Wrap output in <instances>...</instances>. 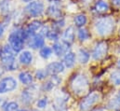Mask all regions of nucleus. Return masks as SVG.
Wrapping results in <instances>:
<instances>
[{
	"label": "nucleus",
	"instance_id": "nucleus-1",
	"mask_svg": "<svg viewBox=\"0 0 120 111\" xmlns=\"http://www.w3.org/2000/svg\"><path fill=\"white\" fill-rule=\"evenodd\" d=\"M28 37L26 30H17L12 32L8 36L9 46L12 48L14 52H20L23 49L24 40Z\"/></svg>",
	"mask_w": 120,
	"mask_h": 111
},
{
	"label": "nucleus",
	"instance_id": "nucleus-2",
	"mask_svg": "<svg viewBox=\"0 0 120 111\" xmlns=\"http://www.w3.org/2000/svg\"><path fill=\"white\" fill-rule=\"evenodd\" d=\"M0 59L7 70H15L17 65L15 64L14 51L9 45H5L0 52Z\"/></svg>",
	"mask_w": 120,
	"mask_h": 111
},
{
	"label": "nucleus",
	"instance_id": "nucleus-3",
	"mask_svg": "<svg viewBox=\"0 0 120 111\" xmlns=\"http://www.w3.org/2000/svg\"><path fill=\"white\" fill-rule=\"evenodd\" d=\"M115 28V21L111 17H104L98 20L95 24V29L97 34L100 36H108L110 35Z\"/></svg>",
	"mask_w": 120,
	"mask_h": 111
},
{
	"label": "nucleus",
	"instance_id": "nucleus-4",
	"mask_svg": "<svg viewBox=\"0 0 120 111\" xmlns=\"http://www.w3.org/2000/svg\"><path fill=\"white\" fill-rule=\"evenodd\" d=\"M72 91L76 95H83L89 90V80L85 75H76L71 82Z\"/></svg>",
	"mask_w": 120,
	"mask_h": 111
},
{
	"label": "nucleus",
	"instance_id": "nucleus-5",
	"mask_svg": "<svg viewBox=\"0 0 120 111\" xmlns=\"http://www.w3.org/2000/svg\"><path fill=\"white\" fill-rule=\"evenodd\" d=\"M101 99V94L97 91H93L86 96L80 103L79 108L81 111H88L91 107H93L96 103H98Z\"/></svg>",
	"mask_w": 120,
	"mask_h": 111
},
{
	"label": "nucleus",
	"instance_id": "nucleus-6",
	"mask_svg": "<svg viewBox=\"0 0 120 111\" xmlns=\"http://www.w3.org/2000/svg\"><path fill=\"white\" fill-rule=\"evenodd\" d=\"M17 88V80L12 77H6L0 80V93H7Z\"/></svg>",
	"mask_w": 120,
	"mask_h": 111
},
{
	"label": "nucleus",
	"instance_id": "nucleus-7",
	"mask_svg": "<svg viewBox=\"0 0 120 111\" xmlns=\"http://www.w3.org/2000/svg\"><path fill=\"white\" fill-rule=\"evenodd\" d=\"M108 45L105 41H101L96 44L93 52H92V58L94 60H101L107 53Z\"/></svg>",
	"mask_w": 120,
	"mask_h": 111
},
{
	"label": "nucleus",
	"instance_id": "nucleus-8",
	"mask_svg": "<svg viewBox=\"0 0 120 111\" xmlns=\"http://www.w3.org/2000/svg\"><path fill=\"white\" fill-rule=\"evenodd\" d=\"M26 11L30 14L31 16L37 17V16L41 15L42 12L44 11V5L41 2H38V1L31 2L30 4L26 7Z\"/></svg>",
	"mask_w": 120,
	"mask_h": 111
},
{
	"label": "nucleus",
	"instance_id": "nucleus-9",
	"mask_svg": "<svg viewBox=\"0 0 120 111\" xmlns=\"http://www.w3.org/2000/svg\"><path fill=\"white\" fill-rule=\"evenodd\" d=\"M64 64L63 63H60V62H53V63H50L49 64H48L47 66V71L49 73V75H57V74H60L61 72L64 71Z\"/></svg>",
	"mask_w": 120,
	"mask_h": 111
},
{
	"label": "nucleus",
	"instance_id": "nucleus-10",
	"mask_svg": "<svg viewBox=\"0 0 120 111\" xmlns=\"http://www.w3.org/2000/svg\"><path fill=\"white\" fill-rule=\"evenodd\" d=\"M70 49V44L62 41V42H56L53 45V52L57 56H62L63 54H66Z\"/></svg>",
	"mask_w": 120,
	"mask_h": 111
},
{
	"label": "nucleus",
	"instance_id": "nucleus-11",
	"mask_svg": "<svg viewBox=\"0 0 120 111\" xmlns=\"http://www.w3.org/2000/svg\"><path fill=\"white\" fill-rule=\"evenodd\" d=\"M45 45V39L44 36H41L40 34H35L34 36H32L30 42V46L34 49H42Z\"/></svg>",
	"mask_w": 120,
	"mask_h": 111
},
{
	"label": "nucleus",
	"instance_id": "nucleus-12",
	"mask_svg": "<svg viewBox=\"0 0 120 111\" xmlns=\"http://www.w3.org/2000/svg\"><path fill=\"white\" fill-rule=\"evenodd\" d=\"M19 79H20V81L23 85H26V86L31 85V84L33 83V81H34V78H33L32 74L29 73V72H27V71L21 72L19 74Z\"/></svg>",
	"mask_w": 120,
	"mask_h": 111
},
{
	"label": "nucleus",
	"instance_id": "nucleus-13",
	"mask_svg": "<svg viewBox=\"0 0 120 111\" xmlns=\"http://www.w3.org/2000/svg\"><path fill=\"white\" fill-rule=\"evenodd\" d=\"M75 63V54L74 52H67L63 57V64L67 68H71L74 66Z\"/></svg>",
	"mask_w": 120,
	"mask_h": 111
},
{
	"label": "nucleus",
	"instance_id": "nucleus-14",
	"mask_svg": "<svg viewBox=\"0 0 120 111\" xmlns=\"http://www.w3.org/2000/svg\"><path fill=\"white\" fill-rule=\"evenodd\" d=\"M19 61L21 63L24 65H28L33 62V54L29 51H23L19 56Z\"/></svg>",
	"mask_w": 120,
	"mask_h": 111
},
{
	"label": "nucleus",
	"instance_id": "nucleus-15",
	"mask_svg": "<svg viewBox=\"0 0 120 111\" xmlns=\"http://www.w3.org/2000/svg\"><path fill=\"white\" fill-rule=\"evenodd\" d=\"M41 25H42V24L39 21H34V22H32L30 24L28 25L27 29H26V33H27L28 36H34L35 35V32L41 27Z\"/></svg>",
	"mask_w": 120,
	"mask_h": 111
},
{
	"label": "nucleus",
	"instance_id": "nucleus-16",
	"mask_svg": "<svg viewBox=\"0 0 120 111\" xmlns=\"http://www.w3.org/2000/svg\"><path fill=\"white\" fill-rule=\"evenodd\" d=\"M21 96H22V101L24 104H30V103L33 102V100L34 98V94L33 91H31V90H24V91H22Z\"/></svg>",
	"mask_w": 120,
	"mask_h": 111
},
{
	"label": "nucleus",
	"instance_id": "nucleus-17",
	"mask_svg": "<svg viewBox=\"0 0 120 111\" xmlns=\"http://www.w3.org/2000/svg\"><path fill=\"white\" fill-rule=\"evenodd\" d=\"M75 39V30L73 27H68L63 33V41L71 44Z\"/></svg>",
	"mask_w": 120,
	"mask_h": 111
},
{
	"label": "nucleus",
	"instance_id": "nucleus-18",
	"mask_svg": "<svg viewBox=\"0 0 120 111\" xmlns=\"http://www.w3.org/2000/svg\"><path fill=\"white\" fill-rule=\"evenodd\" d=\"M108 8H109V5L104 0H99L95 4V9L98 12H105L108 10Z\"/></svg>",
	"mask_w": 120,
	"mask_h": 111
},
{
	"label": "nucleus",
	"instance_id": "nucleus-19",
	"mask_svg": "<svg viewBox=\"0 0 120 111\" xmlns=\"http://www.w3.org/2000/svg\"><path fill=\"white\" fill-rule=\"evenodd\" d=\"M89 60H90V53H89V52H87L84 49L79 50V52H78V61L81 63H87L89 62Z\"/></svg>",
	"mask_w": 120,
	"mask_h": 111
},
{
	"label": "nucleus",
	"instance_id": "nucleus-20",
	"mask_svg": "<svg viewBox=\"0 0 120 111\" xmlns=\"http://www.w3.org/2000/svg\"><path fill=\"white\" fill-rule=\"evenodd\" d=\"M3 109L4 111H19V105L14 101L8 102L3 105Z\"/></svg>",
	"mask_w": 120,
	"mask_h": 111
},
{
	"label": "nucleus",
	"instance_id": "nucleus-21",
	"mask_svg": "<svg viewBox=\"0 0 120 111\" xmlns=\"http://www.w3.org/2000/svg\"><path fill=\"white\" fill-rule=\"evenodd\" d=\"M87 23V16L84 14H79L77 16H75V24L76 26L78 27H82L86 24Z\"/></svg>",
	"mask_w": 120,
	"mask_h": 111
},
{
	"label": "nucleus",
	"instance_id": "nucleus-22",
	"mask_svg": "<svg viewBox=\"0 0 120 111\" xmlns=\"http://www.w3.org/2000/svg\"><path fill=\"white\" fill-rule=\"evenodd\" d=\"M48 14L52 18H60V10L55 6H50L48 8Z\"/></svg>",
	"mask_w": 120,
	"mask_h": 111
},
{
	"label": "nucleus",
	"instance_id": "nucleus-23",
	"mask_svg": "<svg viewBox=\"0 0 120 111\" xmlns=\"http://www.w3.org/2000/svg\"><path fill=\"white\" fill-rule=\"evenodd\" d=\"M78 38H79V40H81V41H85V40H87L89 37L90 36V33H89V31L86 29V28H80L79 30H78Z\"/></svg>",
	"mask_w": 120,
	"mask_h": 111
},
{
	"label": "nucleus",
	"instance_id": "nucleus-24",
	"mask_svg": "<svg viewBox=\"0 0 120 111\" xmlns=\"http://www.w3.org/2000/svg\"><path fill=\"white\" fill-rule=\"evenodd\" d=\"M40 56L44 59H48L49 58L51 54H52V50L49 48V47H43L41 50H40Z\"/></svg>",
	"mask_w": 120,
	"mask_h": 111
},
{
	"label": "nucleus",
	"instance_id": "nucleus-25",
	"mask_svg": "<svg viewBox=\"0 0 120 111\" xmlns=\"http://www.w3.org/2000/svg\"><path fill=\"white\" fill-rule=\"evenodd\" d=\"M49 76V73L47 71V69H39L35 72V78L38 79V80H42V79H45L47 77Z\"/></svg>",
	"mask_w": 120,
	"mask_h": 111
},
{
	"label": "nucleus",
	"instance_id": "nucleus-26",
	"mask_svg": "<svg viewBox=\"0 0 120 111\" xmlns=\"http://www.w3.org/2000/svg\"><path fill=\"white\" fill-rule=\"evenodd\" d=\"M48 103H49L48 98H47V97H42V98H40L39 100H37V102H36V107H37V108L43 109V108H46V107L48 106Z\"/></svg>",
	"mask_w": 120,
	"mask_h": 111
},
{
	"label": "nucleus",
	"instance_id": "nucleus-27",
	"mask_svg": "<svg viewBox=\"0 0 120 111\" xmlns=\"http://www.w3.org/2000/svg\"><path fill=\"white\" fill-rule=\"evenodd\" d=\"M111 80L115 85H120V70L114 72L111 75Z\"/></svg>",
	"mask_w": 120,
	"mask_h": 111
},
{
	"label": "nucleus",
	"instance_id": "nucleus-28",
	"mask_svg": "<svg viewBox=\"0 0 120 111\" xmlns=\"http://www.w3.org/2000/svg\"><path fill=\"white\" fill-rule=\"evenodd\" d=\"M53 87H54V84L52 83V81L51 80H49V81H48V82H46V83L43 85V87H42V89H43V91H50L52 89H53Z\"/></svg>",
	"mask_w": 120,
	"mask_h": 111
},
{
	"label": "nucleus",
	"instance_id": "nucleus-29",
	"mask_svg": "<svg viewBox=\"0 0 120 111\" xmlns=\"http://www.w3.org/2000/svg\"><path fill=\"white\" fill-rule=\"evenodd\" d=\"M47 37L49 39V40H54V41H57L58 38H59V36L56 32H53V31H49V33L48 34Z\"/></svg>",
	"mask_w": 120,
	"mask_h": 111
},
{
	"label": "nucleus",
	"instance_id": "nucleus-30",
	"mask_svg": "<svg viewBox=\"0 0 120 111\" xmlns=\"http://www.w3.org/2000/svg\"><path fill=\"white\" fill-rule=\"evenodd\" d=\"M111 103H113L114 106H116V107H119L120 106V92L111 101Z\"/></svg>",
	"mask_w": 120,
	"mask_h": 111
},
{
	"label": "nucleus",
	"instance_id": "nucleus-31",
	"mask_svg": "<svg viewBox=\"0 0 120 111\" xmlns=\"http://www.w3.org/2000/svg\"><path fill=\"white\" fill-rule=\"evenodd\" d=\"M112 4L117 8L120 7V0H112Z\"/></svg>",
	"mask_w": 120,
	"mask_h": 111
},
{
	"label": "nucleus",
	"instance_id": "nucleus-32",
	"mask_svg": "<svg viewBox=\"0 0 120 111\" xmlns=\"http://www.w3.org/2000/svg\"><path fill=\"white\" fill-rule=\"evenodd\" d=\"M3 33H4V26L3 25H0V37L2 36Z\"/></svg>",
	"mask_w": 120,
	"mask_h": 111
},
{
	"label": "nucleus",
	"instance_id": "nucleus-33",
	"mask_svg": "<svg viewBox=\"0 0 120 111\" xmlns=\"http://www.w3.org/2000/svg\"><path fill=\"white\" fill-rule=\"evenodd\" d=\"M92 111H103V109H101V108H96V109H94V110Z\"/></svg>",
	"mask_w": 120,
	"mask_h": 111
},
{
	"label": "nucleus",
	"instance_id": "nucleus-34",
	"mask_svg": "<svg viewBox=\"0 0 120 111\" xmlns=\"http://www.w3.org/2000/svg\"><path fill=\"white\" fill-rule=\"evenodd\" d=\"M23 2H26V3H29V2H31L32 0H22Z\"/></svg>",
	"mask_w": 120,
	"mask_h": 111
},
{
	"label": "nucleus",
	"instance_id": "nucleus-35",
	"mask_svg": "<svg viewBox=\"0 0 120 111\" xmlns=\"http://www.w3.org/2000/svg\"><path fill=\"white\" fill-rule=\"evenodd\" d=\"M117 66H118V67L120 68V60L118 61V62H117Z\"/></svg>",
	"mask_w": 120,
	"mask_h": 111
},
{
	"label": "nucleus",
	"instance_id": "nucleus-36",
	"mask_svg": "<svg viewBox=\"0 0 120 111\" xmlns=\"http://www.w3.org/2000/svg\"><path fill=\"white\" fill-rule=\"evenodd\" d=\"M19 111H29L28 109H21V110H19Z\"/></svg>",
	"mask_w": 120,
	"mask_h": 111
},
{
	"label": "nucleus",
	"instance_id": "nucleus-37",
	"mask_svg": "<svg viewBox=\"0 0 120 111\" xmlns=\"http://www.w3.org/2000/svg\"><path fill=\"white\" fill-rule=\"evenodd\" d=\"M49 1H51V2H53V1H60V0H49Z\"/></svg>",
	"mask_w": 120,
	"mask_h": 111
},
{
	"label": "nucleus",
	"instance_id": "nucleus-38",
	"mask_svg": "<svg viewBox=\"0 0 120 111\" xmlns=\"http://www.w3.org/2000/svg\"><path fill=\"white\" fill-rule=\"evenodd\" d=\"M34 111H38V110H34Z\"/></svg>",
	"mask_w": 120,
	"mask_h": 111
}]
</instances>
